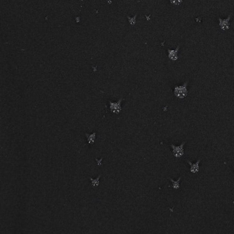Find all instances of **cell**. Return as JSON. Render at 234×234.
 <instances>
[{
    "mask_svg": "<svg viewBox=\"0 0 234 234\" xmlns=\"http://www.w3.org/2000/svg\"><path fill=\"white\" fill-rule=\"evenodd\" d=\"M188 82H187L183 84L182 86H176L174 88V94L175 96L179 98H184L187 96L188 91L187 88Z\"/></svg>",
    "mask_w": 234,
    "mask_h": 234,
    "instance_id": "obj_1",
    "label": "cell"
},
{
    "mask_svg": "<svg viewBox=\"0 0 234 234\" xmlns=\"http://www.w3.org/2000/svg\"><path fill=\"white\" fill-rule=\"evenodd\" d=\"M186 141L182 142L179 146H175L173 144H171V147L172 148V152L173 155L176 158H180L184 154L183 147L185 144Z\"/></svg>",
    "mask_w": 234,
    "mask_h": 234,
    "instance_id": "obj_2",
    "label": "cell"
},
{
    "mask_svg": "<svg viewBox=\"0 0 234 234\" xmlns=\"http://www.w3.org/2000/svg\"><path fill=\"white\" fill-rule=\"evenodd\" d=\"M123 98H121L119 101L116 103H113V102H110V110L112 113L114 114H120L121 110V104L123 101Z\"/></svg>",
    "mask_w": 234,
    "mask_h": 234,
    "instance_id": "obj_3",
    "label": "cell"
},
{
    "mask_svg": "<svg viewBox=\"0 0 234 234\" xmlns=\"http://www.w3.org/2000/svg\"><path fill=\"white\" fill-rule=\"evenodd\" d=\"M231 18V15H229L227 18L226 19H222L221 18H219V25L220 28L223 30H228L229 28V20Z\"/></svg>",
    "mask_w": 234,
    "mask_h": 234,
    "instance_id": "obj_4",
    "label": "cell"
},
{
    "mask_svg": "<svg viewBox=\"0 0 234 234\" xmlns=\"http://www.w3.org/2000/svg\"><path fill=\"white\" fill-rule=\"evenodd\" d=\"M179 50V46H178L175 50H168V57L172 61H176L178 58V52Z\"/></svg>",
    "mask_w": 234,
    "mask_h": 234,
    "instance_id": "obj_5",
    "label": "cell"
},
{
    "mask_svg": "<svg viewBox=\"0 0 234 234\" xmlns=\"http://www.w3.org/2000/svg\"><path fill=\"white\" fill-rule=\"evenodd\" d=\"M188 163L189 164V165L191 166L190 168V171L193 173H196L199 171V164L200 162V160H198L195 163L193 164L190 162V161L187 160Z\"/></svg>",
    "mask_w": 234,
    "mask_h": 234,
    "instance_id": "obj_6",
    "label": "cell"
},
{
    "mask_svg": "<svg viewBox=\"0 0 234 234\" xmlns=\"http://www.w3.org/2000/svg\"><path fill=\"white\" fill-rule=\"evenodd\" d=\"M181 177H179V178L178 179V180L174 181L171 178H169L170 180L172 182V188L174 189H178L180 188L179 181H180Z\"/></svg>",
    "mask_w": 234,
    "mask_h": 234,
    "instance_id": "obj_7",
    "label": "cell"
},
{
    "mask_svg": "<svg viewBox=\"0 0 234 234\" xmlns=\"http://www.w3.org/2000/svg\"><path fill=\"white\" fill-rule=\"evenodd\" d=\"M88 136V141L89 144H94L95 139H96V133H94L91 135H88V136Z\"/></svg>",
    "mask_w": 234,
    "mask_h": 234,
    "instance_id": "obj_8",
    "label": "cell"
},
{
    "mask_svg": "<svg viewBox=\"0 0 234 234\" xmlns=\"http://www.w3.org/2000/svg\"><path fill=\"white\" fill-rule=\"evenodd\" d=\"M101 177V176H98L97 178L95 179H93L90 178L91 181V183H92V185L94 187H98L99 185V179Z\"/></svg>",
    "mask_w": 234,
    "mask_h": 234,
    "instance_id": "obj_9",
    "label": "cell"
},
{
    "mask_svg": "<svg viewBox=\"0 0 234 234\" xmlns=\"http://www.w3.org/2000/svg\"><path fill=\"white\" fill-rule=\"evenodd\" d=\"M170 2L172 4L179 5L182 2V0H170Z\"/></svg>",
    "mask_w": 234,
    "mask_h": 234,
    "instance_id": "obj_10",
    "label": "cell"
},
{
    "mask_svg": "<svg viewBox=\"0 0 234 234\" xmlns=\"http://www.w3.org/2000/svg\"><path fill=\"white\" fill-rule=\"evenodd\" d=\"M136 16H135L134 17L132 18H130L128 17L129 18V22H130V24L131 25H134L135 24H136Z\"/></svg>",
    "mask_w": 234,
    "mask_h": 234,
    "instance_id": "obj_11",
    "label": "cell"
}]
</instances>
